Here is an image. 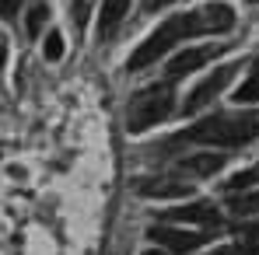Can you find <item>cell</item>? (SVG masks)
<instances>
[{
	"label": "cell",
	"instance_id": "cell-1",
	"mask_svg": "<svg viewBox=\"0 0 259 255\" xmlns=\"http://www.w3.org/2000/svg\"><path fill=\"white\" fill-rule=\"evenodd\" d=\"M186 140L207 147H245L259 140V112H217L210 119H200L186 133Z\"/></svg>",
	"mask_w": 259,
	"mask_h": 255
},
{
	"label": "cell",
	"instance_id": "cell-2",
	"mask_svg": "<svg viewBox=\"0 0 259 255\" xmlns=\"http://www.w3.org/2000/svg\"><path fill=\"white\" fill-rule=\"evenodd\" d=\"M193 35H203V25H200V14H175L168 21H161L144 42L133 49L130 56V70H144L151 63H158V56H165L175 42H186Z\"/></svg>",
	"mask_w": 259,
	"mask_h": 255
},
{
	"label": "cell",
	"instance_id": "cell-3",
	"mask_svg": "<svg viewBox=\"0 0 259 255\" xmlns=\"http://www.w3.org/2000/svg\"><path fill=\"white\" fill-rule=\"evenodd\" d=\"M172 112H175L172 81H165V84H151V87H144V91L133 94V101H130V109H126V129H130V133H144V129L165 123Z\"/></svg>",
	"mask_w": 259,
	"mask_h": 255
},
{
	"label": "cell",
	"instance_id": "cell-4",
	"mask_svg": "<svg viewBox=\"0 0 259 255\" xmlns=\"http://www.w3.org/2000/svg\"><path fill=\"white\" fill-rule=\"evenodd\" d=\"M238 70H242L238 63H228V67H217L214 74H207V77H203L200 84H196L193 91H189V98L182 101V116H193V112L207 109V105L214 101L217 94H221L224 87H228L231 81H235V74H238Z\"/></svg>",
	"mask_w": 259,
	"mask_h": 255
},
{
	"label": "cell",
	"instance_id": "cell-5",
	"mask_svg": "<svg viewBox=\"0 0 259 255\" xmlns=\"http://www.w3.org/2000/svg\"><path fill=\"white\" fill-rule=\"evenodd\" d=\"M147 238H154L161 248H168V252H193V248H200L207 238L203 234H196V231H186V227H168V224H158V227H151L147 231Z\"/></svg>",
	"mask_w": 259,
	"mask_h": 255
},
{
	"label": "cell",
	"instance_id": "cell-6",
	"mask_svg": "<svg viewBox=\"0 0 259 255\" xmlns=\"http://www.w3.org/2000/svg\"><path fill=\"white\" fill-rule=\"evenodd\" d=\"M221 45H203V49H186V53H179L172 63H168V81H179V77H186V74H193L196 67H203L207 60H214V53Z\"/></svg>",
	"mask_w": 259,
	"mask_h": 255
},
{
	"label": "cell",
	"instance_id": "cell-7",
	"mask_svg": "<svg viewBox=\"0 0 259 255\" xmlns=\"http://www.w3.org/2000/svg\"><path fill=\"white\" fill-rule=\"evenodd\" d=\"M137 192L144 196V199H182V196H189L193 192V185L189 182H172V178H144L140 185H137Z\"/></svg>",
	"mask_w": 259,
	"mask_h": 255
},
{
	"label": "cell",
	"instance_id": "cell-8",
	"mask_svg": "<svg viewBox=\"0 0 259 255\" xmlns=\"http://www.w3.org/2000/svg\"><path fill=\"white\" fill-rule=\"evenodd\" d=\"M200 14V25H203V35H217V32H228L235 25V14L228 4H207L196 11Z\"/></svg>",
	"mask_w": 259,
	"mask_h": 255
},
{
	"label": "cell",
	"instance_id": "cell-9",
	"mask_svg": "<svg viewBox=\"0 0 259 255\" xmlns=\"http://www.w3.org/2000/svg\"><path fill=\"white\" fill-rule=\"evenodd\" d=\"M126 14H130V0H102V11H98V39H109Z\"/></svg>",
	"mask_w": 259,
	"mask_h": 255
},
{
	"label": "cell",
	"instance_id": "cell-10",
	"mask_svg": "<svg viewBox=\"0 0 259 255\" xmlns=\"http://www.w3.org/2000/svg\"><path fill=\"white\" fill-rule=\"evenodd\" d=\"M168 220H175V224H217V210L210 203H189V207L168 210Z\"/></svg>",
	"mask_w": 259,
	"mask_h": 255
},
{
	"label": "cell",
	"instance_id": "cell-11",
	"mask_svg": "<svg viewBox=\"0 0 259 255\" xmlns=\"http://www.w3.org/2000/svg\"><path fill=\"white\" fill-rule=\"evenodd\" d=\"M224 161H228V154H193V158H186L179 168L186 171V175L207 178V175H214V171L224 168Z\"/></svg>",
	"mask_w": 259,
	"mask_h": 255
},
{
	"label": "cell",
	"instance_id": "cell-12",
	"mask_svg": "<svg viewBox=\"0 0 259 255\" xmlns=\"http://www.w3.org/2000/svg\"><path fill=\"white\" fill-rule=\"evenodd\" d=\"M228 210L235 213V217H252V213H259V189H242V192H231Z\"/></svg>",
	"mask_w": 259,
	"mask_h": 255
},
{
	"label": "cell",
	"instance_id": "cell-13",
	"mask_svg": "<svg viewBox=\"0 0 259 255\" xmlns=\"http://www.w3.org/2000/svg\"><path fill=\"white\" fill-rule=\"evenodd\" d=\"M235 101H238V105H256L259 101V67L249 74V81L235 91Z\"/></svg>",
	"mask_w": 259,
	"mask_h": 255
},
{
	"label": "cell",
	"instance_id": "cell-14",
	"mask_svg": "<svg viewBox=\"0 0 259 255\" xmlns=\"http://www.w3.org/2000/svg\"><path fill=\"white\" fill-rule=\"evenodd\" d=\"M256 182H259V165H256V168H249V171L231 175V178L224 182V189H228V192H242V189H252Z\"/></svg>",
	"mask_w": 259,
	"mask_h": 255
},
{
	"label": "cell",
	"instance_id": "cell-15",
	"mask_svg": "<svg viewBox=\"0 0 259 255\" xmlns=\"http://www.w3.org/2000/svg\"><path fill=\"white\" fill-rule=\"evenodd\" d=\"M42 56L49 60V63H56V60L63 56V35H60V32H49V35H46V42H42Z\"/></svg>",
	"mask_w": 259,
	"mask_h": 255
},
{
	"label": "cell",
	"instance_id": "cell-16",
	"mask_svg": "<svg viewBox=\"0 0 259 255\" xmlns=\"http://www.w3.org/2000/svg\"><path fill=\"white\" fill-rule=\"evenodd\" d=\"M46 4H35L32 11H28V21H25V28H28V35H39L42 32V21H46Z\"/></svg>",
	"mask_w": 259,
	"mask_h": 255
},
{
	"label": "cell",
	"instance_id": "cell-17",
	"mask_svg": "<svg viewBox=\"0 0 259 255\" xmlns=\"http://www.w3.org/2000/svg\"><path fill=\"white\" fill-rule=\"evenodd\" d=\"M235 255H259V227H256V231H249V234L242 238V245L235 248Z\"/></svg>",
	"mask_w": 259,
	"mask_h": 255
},
{
	"label": "cell",
	"instance_id": "cell-18",
	"mask_svg": "<svg viewBox=\"0 0 259 255\" xmlns=\"http://www.w3.org/2000/svg\"><path fill=\"white\" fill-rule=\"evenodd\" d=\"M88 4H91V0H77V4H74V7H70V11H74V14H70V18H74V25H77V28H81V25H84V18H88Z\"/></svg>",
	"mask_w": 259,
	"mask_h": 255
},
{
	"label": "cell",
	"instance_id": "cell-19",
	"mask_svg": "<svg viewBox=\"0 0 259 255\" xmlns=\"http://www.w3.org/2000/svg\"><path fill=\"white\" fill-rule=\"evenodd\" d=\"M18 7H21V0H0V18L11 21V18L18 14Z\"/></svg>",
	"mask_w": 259,
	"mask_h": 255
},
{
	"label": "cell",
	"instance_id": "cell-20",
	"mask_svg": "<svg viewBox=\"0 0 259 255\" xmlns=\"http://www.w3.org/2000/svg\"><path fill=\"white\" fill-rule=\"evenodd\" d=\"M207 255H235V248L231 245H221V248H214V252H207Z\"/></svg>",
	"mask_w": 259,
	"mask_h": 255
},
{
	"label": "cell",
	"instance_id": "cell-21",
	"mask_svg": "<svg viewBox=\"0 0 259 255\" xmlns=\"http://www.w3.org/2000/svg\"><path fill=\"white\" fill-rule=\"evenodd\" d=\"M144 4H147V11H154V7H158V4H165V0H144Z\"/></svg>",
	"mask_w": 259,
	"mask_h": 255
},
{
	"label": "cell",
	"instance_id": "cell-22",
	"mask_svg": "<svg viewBox=\"0 0 259 255\" xmlns=\"http://www.w3.org/2000/svg\"><path fill=\"white\" fill-rule=\"evenodd\" d=\"M4 56H7V45H4V39H0V63H4Z\"/></svg>",
	"mask_w": 259,
	"mask_h": 255
},
{
	"label": "cell",
	"instance_id": "cell-23",
	"mask_svg": "<svg viewBox=\"0 0 259 255\" xmlns=\"http://www.w3.org/2000/svg\"><path fill=\"white\" fill-rule=\"evenodd\" d=\"M144 255H168V252H154V248H151V252H144Z\"/></svg>",
	"mask_w": 259,
	"mask_h": 255
},
{
	"label": "cell",
	"instance_id": "cell-24",
	"mask_svg": "<svg viewBox=\"0 0 259 255\" xmlns=\"http://www.w3.org/2000/svg\"><path fill=\"white\" fill-rule=\"evenodd\" d=\"M249 4H259V0H249Z\"/></svg>",
	"mask_w": 259,
	"mask_h": 255
}]
</instances>
